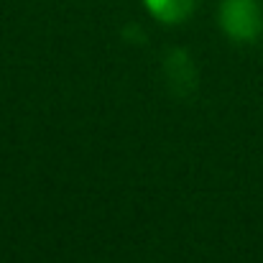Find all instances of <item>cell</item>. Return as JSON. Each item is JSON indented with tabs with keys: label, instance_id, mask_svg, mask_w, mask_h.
Masks as SVG:
<instances>
[{
	"label": "cell",
	"instance_id": "obj_1",
	"mask_svg": "<svg viewBox=\"0 0 263 263\" xmlns=\"http://www.w3.org/2000/svg\"><path fill=\"white\" fill-rule=\"evenodd\" d=\"M220 26L235 41H256L263 33V13L256 0H222Z\"/></svg>",
	"mask_w": 263,
	"mask_h": 263
},
{
	"label": "cell",
	"instance_id": "obj_2",
	"mask_svg": "<svg viewBox=\"0 0 263 263\" xmlns=\"http://www.w3.org/2000/svg\"><path fill=\"white\" fill-rule=\"evenodd\" d=\"M151 15L161 23H179L192 15L194 0H143Z\"/></svg>",
	"mask_w": 263,
	"mask_h": 263
}]
</instances>
